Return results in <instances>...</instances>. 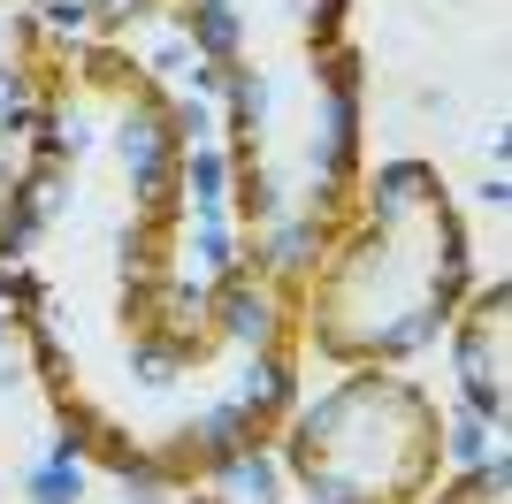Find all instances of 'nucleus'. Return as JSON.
<instances>
[{
	"instance_id": "obj_1",
	"label": "nucleus",
	"mask_w": 512,
	"mask_h": 504,
	"mask_svg": "<svg viewBox=\"0 0 512 504\" xmlns=\"http://www.w3.org/2000/svg\"><path fill=\"white\" fill-rule=\"evenodd\" d=\"M0 306L46 413L107 474L214 482L299 398V291L253 268L207 84L62 46L0 207Z\"/></svg>"
},
{
	"instance_id": "obj_2",
	"label": "nucleus",
	"mask_w": 512,
	"mask_h": 504,
	"mask_svg": "<svg viewBox=\"0 0 512 504\" xmlns=\"http://www.w3.org/2000/svg\"><path fill=\"white\" fill-rule=\"evenodd\" d=\"M176 23L222 123L237 237L268 283L299 291L360 199L367 62L352 0H176Z\"/></svg>"
},
{
	"instance_id": "obj_3",
	"label": "nucleus",
	"mask_w": 512,
	"mask_h": 504,
	"mask_svg": "<svg viewBox=\"0 0 512 504\" xmlns=\"http://www.w3.org/2000/svg\"><path fill=\"white\" fill-rule=\"evenodd\" d=\"M474 291L467 214L428 161L375 168L299 283V336L337 367H390L444 336Z\"/></svg>"
},
{
	"instance_id": "obj_4",
	"label": "nucleus",
	"mask_w": 512,
	"mask_h": 504,
	"mask_svg": "<svg viewBox=\"0 0 512 504\" xmlns=\"http://www.w3.org/2000/svg\"><path fill=\"white\" fill-rule=\"evenodd\" d=\"M283 474L306 504H421L444 474V413L421 382L352 367V375L276 428Z\"/></svg>"
},
{
	"instance_id": "obj_5",
	"label": "nucleus",
	"mask_w": 512,
	"mask_h": 504,
	"mask_svg": "<svg viewBox=\"0 0 512 504\" xmlns=\"http://www.w3.org/2000/svg\"><path fill=\"white\" fill-rule=\"evenodd\" d=\"M459 382L482 420H505L512 413V291L490 283V291H467L459 298Z\"/></svg>"
},
{
	"instance_id": "obj_6",
	"label": "nucleus",
	"mask_w": 512,
	"mask_h": 504,
	"mask_svg": "<svg viewBox=\"0 0 512 504\" xmlns=\"http://www.w3.org/2000/svg\"><path fill=\"white\" fill-rule=\"evenodd\" d=\"M54 62H62V39L46 0H0V138H23Z\"/></svg>"
},
{
	"instance_id": "obj_7",
	"label": "nucleus",
	"mask_w": 512,
	"mask_h": 504,
	"mask_svg": "<svg viewBox=\"0 0 512 504\" xmlns=\"http://www.w3.org/2000/svg\"><path fill=\"white\" fill-rule=\"evenodd\" d=\"M512 497V482H505V466H474V474H459V482L444 489V497H436V489H428L421 504H505Z\"/></svg>"
},
{
	"instance_id": "obj_8",
	"label": "nucleus",
	"mask_w": 512,
	"mask_h": 504,
	"mask_svg": "<svg viewBox=\"0 0 512 504\" xmlns=\"http://www.w3.org/2000/svg\"><path fill=\"white\" fill-rule=\"evenodd\" d=\"M16 168H23V138H0V207H8V191H16Z\"/></svg>"
},
{
	"instance_id": "obj_9",
	"label": "nucleus",
	"mask_w": 512,
	"mask_h": 504,
	"mask_svg": "<svg viewBox=\"0 0 512 504\" xmlns=\"http://www.w3.org/2000/svg\"><path fill=\"white\" fill-rule=\"evenodd\" d=\"M199 504H276L268 489H245V497H199Z\"/></svg>"
}]
</instances>
